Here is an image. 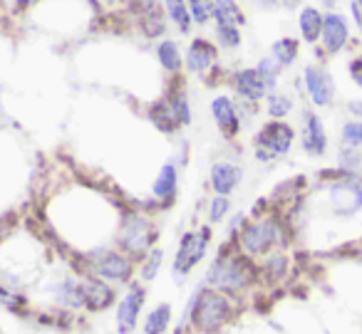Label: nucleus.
Segmentation results:
<instances>
[{"mask_svg": "<svg viewBox=\"0 0 362 334\" xmlns=\"http://www.w3.org/2000/svg\"><path fill=\"white\" fill-rule=\"evenodd\" d=\"M258 273L253 258H248L238 243H228L226 248L218 250L214 263L209 265L206 273V287L218 290L223 294H238L243 290L253 287L258 282Z\"/></svg>", "mask_w": 362, "mask_h": 334, "instance_id": "nucleus-1", "label": "nucleus"}, {"mask_svg": "<svg viewBox=\"0 0 362 334\" xmlns=\"http://www.w3.org/2000/svg\"><path fill=\"white\" fill-rule=\"evenodd\" d=\"M233 317V304L228 294L218 292L211 287H199L192 294L187 304L184 319H192L194 329L199 334H216L221 332L223 324H228Z\"/></svg>", "mask_w": 362, "mask_h": 334, "instance_id": "nucleus-2", "label": "nucleus"}, {"mask_svg": "<svg viewBox=\"0 0 362 334\" xmlns=\"http://www.w3.org/2000/svg\"><path fill=\"white\" fill-rule=\"evenodd\" d=\"M286 240V228L276 215L246 220L236 235V243L248 258H266Z\"/></svg>", "mask_w": 362, "mask_h": 334, "instance_id": "nucleus-3", "label": "nucleus"}, {"mask_svg": "<svg viewBox=\"0 0 362 334\" xmlns=\"http://www.w3.org/2000/svg\"><path fill=\"white\" fill-rule=\"evenodd\" d=\"M293 141H296V129L286 119H271L253 136V156L261 164H273L276 159L288 156V151L293 149Z\"/></svg>", "mask_w": 362, "mask_h": 334, "instance_id": "nucleus-4", "label": "nucleus"}, {"mask_svg": "<svg viewBox=\"0 0 362 334\" xmlns=\"http://www.w3.org/2000/svg\"><path fill=\"white\" fill-rule=\"evenodd\" d=\"M122 253H127L129 258H144L151 250V245L156 243V228L146 215L127 210L122 215L119 235H117Z\"/></svg>", "mask_w": 362, "mask_h": 334, "instance_id": "nucleus-5", "label": "nucleus"}, {"mask_svg": "<svg viewBox=\"0 0 362 334\" xmlns=\"http://www.w3.org/2000/svg\"><path fill=\"white\" fill-rule=\"evenodd\" d=\"M87 275L105 280V282H129L134 275V263L127 253L110 248H95L85 255Z\"/></svg>", "mask_w": 362, "mask_h": 334, "instance_id": "nucleus-6", "label": "nucleus"}, {"mask_svg": "<svg viewBox=\"0 0 362 334\" xmlns=\"http://www.w3.org/2000/svg\"><path fill=\"white\" fill-rule=\"evenodd\" d=\"M209 245H211V228L209 225H204L202 230H189V233L181 235L174 265H171V273H174L176 282H184V278L206 258Z\"/></svg>", "mask_w": 362, "mask_h": 334, "instance_id": "nucleus-7", "label": "nucleus"}, {"mask_svg": "<svg viewBox=\"0 0 362 334\" xmlns=\"http://www.w3.org/2000/svg\"><path fill=\"white\" fill-rule=\"evenodd\" d=\"M303 85H305L313 107L317 109H325L335 102V80L322 65H308L303 70Z\"/></svg>", "mask_w": 362, "mask_h": 334, "instance_id": "nucleus-8", "label": "nucleus"}, {"mask_svg": "<svg viewBox=\"0 0 362 334\" xmlns=\"http://www.w3.org/2000/svg\"><path fill=\"white\" fill-rule=\"evenodd\" d=\"M144 299L146 290L139 282H129L127 292L122 294L119 304H117V329H119V334H132L136 329Z\"/></svg>", "mask_w": 362, "mask_h": 334, "instance_id": "nucleus-9", "label": "nucleus"}, {"mask_svg": "<svg viewBox=\"0 0 362 334\" xmlns=\"http://www.w3.org/2000/svg\"><path fill=\"white\" fill-rule=\"evenodd\" d=\"M300 149L313 159H322L327 151V131L322 119L315 112L305 109L303 112V124H300Z\"/></svg>", "mask_w": 362, "mask_h": 334, "instance_id": "nucleus-10", "label": "nucleus"}, {"mask_svg": "<svg viewBox=\"0 0 362 334\" xmlns=\"http://www.w3.org/2000/svg\"><path fill=\"white\" fill-rule=\"evenodd\" d=\"M347 42H350V25H347L345 16H340V13H335V11L325 13L322 32H320L322 52H327V55H337L340 50H345Z\"/></svg>", "mask_w": 362, "mask_h": 334, "instance_id": "nucleus-11", "label": "nucleus"}, {"mask_svg": "<svg viewBox=\"0 0 362 334\" xmlns=\"http://www.w3.org/2000/svg\"><path fill=\"white\" fill-rule=\"evenodd\" d=\"M211 117H214V121H216V126H218V131H221L223 139L226 141L236 139L243 124H241V114H238V109H236V102H233L231 97L228 95L214 97Z\"/></svg>", "mask_w": 362, "mask_h": 334, "instance_id": "nucleus-12", "label": "nucleus"}, {"mask_svg": "<svg viewBox=\"0 0 362 334\" xmlns=\"http://www.w3.org/2000/svg\"><path fill=\"white\" fill-rule=\"evenodd\" d=\"M216 60H218L216 45L211 40H206V37H194L187 55H184V67L192 75H206V72L214 70Z\"/></svg>", "mask_w": 362, "mask_h": 334, "instance_id": "nucleus-13", "label": "nucleus"}, {"mask_svg": "<svg viewBox=\"0 0 362 334\" xmlns=\"http://www.w3.org/2000/svg\"><path fill=\"white\" fill-rule=\"evenodd\" d=\"M231 85H233V92L241 97V102H248V105H256V102L266 100V95H268L266 82L261 80L256 67H243V70L233 72Z\"/></svg>", "mask_w": 362, "mask_h": 334, "instance_id": "nucleus-14", "label": "nucleus"}, {"mask_svg": "<svg viewBox=\"0 0 362 334\" xmlns=\"http://www.w3.org/2000/svg\"><path fill=\"white\" fill-rule=\"evenodd\" d=\"M82 294H85V309L90 312H105L115 304L117 294L112 290V285H107L105 280L95 278V275H82Z\"/></svg>", "mask_w": 362, "mask_h": 334, "instance_id": "nucleus-15", "label": "nucleus"}, {"mask_svg": "<svg viewBox=\"0 0 362 334\" xmlns=\"http://www.w3.org/2000/svg\"><path fill=\"white\" fill-rule=\"evenodd\" d=\"M209 181H211V189L216 191V196H231L241 186L243 169L238 164H231V161H216L211 166Z\"/></svg>", "mask_w": 362, "mask_h": 334, "instance_id": "nucleus-16", "label": "nucleus"}, {"mask_svg": "<svg viewBox=\"0 0 362 334\" xmlns=\"http://www.w3.org/2000/svg\"><path fill=\"white\" fill-rule=\"evenodd\" d=\"M176 189H179V171H176L174 161H166V164L161 166L156 181L151 184V193H154V198L159 201L161 205H169V203H174V198H176Z\"/></svg>", "mask_w": 362, "mask_h": 334, "instance_id": "nucleus-17", "label": "nucleus"}, {"mask_svg": "<svg viewBox=\"0 0 362 334\" xmlns=\"http://www.w3.org/2000/svg\"><path fill=\"white\" fill-rule=\"evenodd\" d=\"M322 20H325V13H320V8L315 6H305L298 16V28H300L303 42L308 45H315L320 40L322 32Z\"/></svg>", "mask_w": 362, "mask_h": 334, "instance_id": "nucleus-18", "label": "nucleus"}, {"mask_svg": "<svg viewBox=\"0 0 362 334\" xmlns=\"http://www.w3.org/2000/svg\"><path fill=\"white\" fill-rule=\"evenodd\" d=\"M55 299L70 309L85 307V294H82V280L80 278H65L55 285Z\"/></svg>", "mask_w": 362, "mask_h": 334, "instance_id": "nucleus-19", "label": "nucleus"}, {"mask_svg": "<svg viewBox=\"0 0 362 334\" xmlns=\"http://www.w3.org/2000/svg\"><path fill=\"white\" fill-rule=\"evenodd\" d=\"M271 57L276 60V65L281 70H288L300 57V42L296 37H281V40H276L271 45Z\"/></svg>", "mask_w": 362, "mask_h": 334, "instance_id": "nucleus-20", "label": "nucleus"}, {"mask_svg": "<svg viewBox=\"0 0 362 334\" xmlns=\"http://www.w3.org/2000/svg\"><path fill=\"white\" fill-rule=\"evenodd\" d=\"M149 119H151V124H154L156 129L161 131V134H169L171 136V134H176V131L181 129L166 100H159V102H154V105L149 107Z\"/></svg>", "mask_w": 362, "mask_h": 334, "instance_id": "nucleus-21", "label": "nucleus"}, {"mask_svg": "<svg viewBox=\"0 0 362 334\" xmlns=\"http://www.w3.org/2000/svg\"><path fill=\"white\" fill-rule=\"evenodd\" d=\"M258 273L263 275V280H266V282L278 285L288 275V255L281 253V250H276V253H268L266 258H263Z\"/></svg>", "mask_w": 362, "mask_h": 334, "instance_id": "nucleus-22", "label": "nucleus"}, {"mask_svg": "<svg viewBox=\"0 0 362 334\" xmlns=\"http://www.w3.org/2000/svg\"><path fill=\"white\" fill-rule=\"evenodd\" d=\"M156 57H159V65L164 67L169 75H176L184 67V55H181V47L174 40H161L156 45Z\"/></svg>", "mask_w": 362, "mask_h": 334, "instance_id": "nucleus-23", "label": "nucleus"}, {"mask_svg": "<svg viewBox=\"0 0 362 334\" xmlns=\"http://www.w3.org/2000/svg\"><path fill=\"white\" fill-rule=\"evenodd\" d=\"M214 20H216V25L241 28L243 23H246V16H243L241 6H238L236 0H216V6H214Z\"/></svg>", "mask_w": 362, "mask_h": 334, "instance_id": "nucleus-24", "label": "nucleus"}, {"mask_svg": "<svg viewBox=\"0 0 362 334\" xmlns=\"http://www.w3.org/2000/svg\"><path fill=\"white\" fill-rule=\"evenodd\" d=\"M139 28L141 35L149 37V40H159L161 35L166 32V18L159 8H151V11L141 13L139 16Z\"/></svg>", "mask_w": 362, "mask_h": 334, "instance_id": "nucleus-25", "label": "nucleus"}, {"mask_svg": "<svg viewBox=\"0 0 362 334\" xmlns=\"http://www.w3.org/2000/svg\"><path fill=\"white\" fill-rule=\"evenodd\" d=\"M164 8H166L169 20L174 23L184 35H189V32H192L194 20H192V13H189L187 0H164Z\"/></svg>", "mask_w": 362, "mask_h": 334, "instance_id": "nucleus-26", "label": "nucleus"}, {"mask_svg": "<svg viewBox=\"0 0 362 334\" xmlns=\"http://www.w3.org/2000/svg\"><path fill=\"white\" fill-rule=\"evenodd\" d=\"M171 324V304L161 302L146 314L144 319V334H164Z\"/></svg>", "mask_w": 362, "mask_h": 334, "instance_id": "nucleus-27", "label": "nucleus"}, {"mask_svg": "<svg viewBox=\"0 0 362 334\" xmlns=\"http://www.w3.org/2000/svg\"><path fill=\"white\" fill-rule=\"evenodd\" d=\"M266 112H268L271 119L283 121L293 112V97L286 95V92H278V90L268 92L266 95Z\"/></svg>", "mask_w": 362, "mask_h": 334, "instance_id": "nucleus-28", "label": "nucleus"}, {"mask_svg": "<svg viewBox=\"0 0 362 334\" xmlns=\"http://www.w3.org/2000/svg\"><path fill=\"white\" fill-rule=\"evenodd\" d=\"M164 100L169 102V107H171V112H174L179 126H189V124H192V105H189L187 92L181 90V87H176L174 92H169V95L164 97Z\"/></svg>", "mask_w": 362, "mask_h": 334, "instance_id": "nucleus-29", "label": "nucleus"}, {"mask_svg": "<svg viewBox=\"0 0 362 334\" xmlns=\"http://www.w3.org/2000/svg\"><path fill=\"white\" fill-rule=\"evenodd\" d=\"M340 146L345 149H362V121L360 119H347L340 126Z\"/></svg>", "mask_w": 362, "mask_h": 334, "instance_id": "nucleus-30", "label": "nucleus"}, {"mask_svg": "<svg viewBox=\"0 0 362 334\" xmlns=\"http://www.w3.org/2000/svg\"><path fill=\"white\" fill-rule=\"evenodd\" d=\"M161 263H164V250H161V248H151L149 253L141 258L139 278L144 280V282H151V280L156 278V273H159Z\"/></svg>", "mask_w": 362, "mask_h": 334, "instance_id": "nucleus-31", "label": "nucleus"}, {"mask_svg": "<svg viewBox=\"0 0 362 334\" xmlns=\"http://www.w3.org/2000/svg\"><path fill=\"white\" fill-rule=\"evenodd\" d=\"M189 13H192V20L197 25H209L214 20V6L216 0H187Z\"/></svg>", "mask_w": 362, "mask_h": 334, "instance_id": "nucleus-32", "label": "nucleus"}, {"mask_svg": "<svg viewBox=\"0 0 362 334\" xmlns=\"http://www.w3.org/2000/svg\"><path fill=\"white\" fill-rule=\"evenodd\" d=\"M337 169L345 171V174L360 176V169H362V151L345 149V146H340V151H337Z\"/></svg>", "mask_w": 362, "mask_h": 334, "instance_id": "nucleus-33", "label": "nucleus"}, {"mask_svg": "<svg viewBox=\"0 0 362 334\" xmlns=\"http://www.w3.org/2000/svg\"><path fill=\"white\" fill-rule=\"evenodd\" d=\"M216 42L221 50H238L243 42L241 28L236 25H216Z\"/></svg>", "mask_w": 362, "mask_h": 334, "instance_id": "nucleus-34", "label": "nucleus"}, {"mask_svg": "<svg viewBox=\"0 0 362 334\" xmlns=\"http://www.w3.org/2000/svg\"><path fill=\"white\" fill-rule=\"evenodd\" d=\"M256 70H258V75H261V80L266 82V87H268V92H273L278 87V77H281V67L276 65V60H273L271 55L268 57H261V62L256 65Z\"/></svg>", "mask_w": 362, "mask_h": 334, "instance_id": "nucleus-35", "label": "nucleus"}, {"mask_svg": "<svg viewBox=\"0 0 362 334\" xmlns=\"http://www.w3.org/2000/svg\"><path fill=\"white\" fill-rule=\"evenodd\" d=\"M228 210H231L228 196H214L211 205H209V220H211V223H221V220H226Z\"/></svg>", "mask_w": 362, "mask_h": 334, "instance_id": "nucleus-36", "label": "nucleus"}, {"mask_svg": "<svg viewBox=\"0 0 362 334\" xmlns=\"http://www.w3.org/2000/svg\"><path fill=\"white\" fill-rule=\"evenodd\" d=\"M0 307L11 309V312H21V309L25 307V297L13 292V290L6 287V285H0Z\"/></svg>", "mask_w": 362, "mask_h": 334, "instance_id": "nucleus-37", "label": "nucleus"}, {"mask_svg": "<svg viewBox=\"0 0 362 334\" xmlns=\"http://www.w3.org/2000/svg\"><path fill=\"white\" fill-rule=\"evenodd\" d=\"M350 77H352V82L362 90V57H355V60L350 62Z\"/></svg>", "mask_w": 362, "mask_h": 334, "instance_id": "nucleus-38", "label": "nucleus"}, {"mask_svg": "<svg viewBox=\"0 0 362 334\" xmlns=\"http://www.w3.org/2000/svg\"><path fill=\"white\" fill-rule=\"evenodd\" d=\"M347 112H350L352 119L362 121V100H350V102H347Z\"/></svg>", "mask_w": 362, "mask_h": 334, "instance_id": "nucleus-39", "label": "nucleus"}, {"mask_svg": "<svg viewBox=\"0 0 362 334\" xmlns=\"http://www.w3.org/2000/svg\"><path fill=\"white\" fill-rule=\"evenodd\" d=\"M136 6L141 8V13H146V11H151V8H156V0H134Z\"/></svg>", "mask_w": 362, "mask_h": 334, "instance_id": "nucleus-40", "label": "nucleus"}, {"mask_svg": "<svg viewBox=\"0 0 362 334\" xmlns=\"http://www.w3.org/2000/svg\"><path fill=\"white\" fill-rule=\"evenodd\" d=\"M300 3H305V0H281V6L288 8V11H293V8H298Z\"/></svg>", "mask_w": 362, "mask_h": 334, "instance_id": "nucleus-41", "label": "nucleus"}, {"mask_svg": "<svg viewBox=\"0 0 362 334\" xmlns=\"http://www.w3.org/2000/svg\"><path fill=\"white\" fill-rule=\"evenodd\" d=\"M320 6H322V8H327V11H335L337 0H320Z\"/></svg>", "mask_w": 362, "mask_h": 334, "instance_id": "nucleus-42", "label": "nucleus"}, {"mask_svg": "<svg viewBox=\"0 0 362 334\" xmlns=\"http://www.w3.org/2000/svg\"><path fill=\"white\" fill-rule=\"evenodd\" d=\"M352 3H357V6H360V8H362V0H352Z\"/></svg>", "mask_w": 362, "mask_h": 334, "instance_id": "nucleus-43", "label": "nucleus"}]
</instances>
